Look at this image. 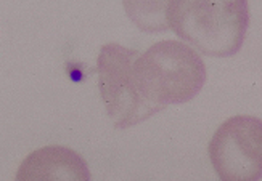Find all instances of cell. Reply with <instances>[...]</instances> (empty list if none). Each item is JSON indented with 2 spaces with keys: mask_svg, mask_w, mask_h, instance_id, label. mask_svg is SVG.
I'll return each mask as SVG.
<instances>
[{
  "mask_svg": "<svg viewBox=\"0 0 262 181\" xmlns=\"http://www.w3.org/2000/svg\"><path fill=\"white\" fill-rule=\"evenodd\" d=\"M16 181H90L85 161L64 146H45L21 162Z\"/></svg>",
  "mask_w": 262,
  "mask_h": 181,
  "instance_id": "obj_5",
  "label": "cell"
},
{
  "mask_svg": "<svg viewBox=\"0 0 262 181\" xmlns=\"http://www.w3.org/2000/svg\"><path fill=\"white\" fill-rule=\"evenodd\" d=\"M246 0H169L167 28L206 55L227 56L242 47Z\"/></svg>",
  "mask_w": 262,
  "mask_h": 181,
  "instance_id": "obj_2",
  "label": "cell"
},
{
  "mask_svg": "<svg viewBox=\"0 0 262 181\" xmlns=\"http://www.w3.org/2000/svg\"><path fill=\"white\" fill-rule=\"evenodd\" d=\"M209 156L222 181H257L262 176V122L248 116L224 122L211 140Z\"/></svg>",
  "mask_w": 262,
  "mask_h": 181,
  "instance_id": "obj_3",
  "label": "cell"
},
{
  "mask_svg": "<svg viewBox=\"0 0 262 181\" xmlns=\"http://www.w3.org/2000/svg\"><path fill=\"white\" fill-rule=\"evenodd\" d=\"M127 15L143 31L167 29L169 0H122Z\"/></svg>",
  "mask_w": 262,
  "mask_h": 181,
  "instance_id": "obj_6",
  "label": "cell"
},
{
  "mask_svg": "<svg viewBox=\"0 0 262 181\" xmlns=\"http://www.w3.org/2000/svg\"><path fill=\"white\" fill-rule=\"evenodd\" d=\"M132 82L143 120L170 103H184L198 93L206 72L200 56L187 45L166 40L132 60Z\"/></svg>",
  "mask_w": 262,
  "mask_h": 181,
  "instance_id": "obj_1",
  "label": "cell"
},
{
  "mask_svg": "<svg viewBox=\"0 0 262 181\" xmlns=\"http://www.w3.org/2000/svg\"><path fill=\"white\" fill-rule=\"evenodd\" d=\"M135 53L118 43H106L98 55V87L108 114L118 128H127L143 120L130 74Z\"/></svg>",
  "mask_w": 262,
  "mask_h": 181,
  "instance_id": "obj_4",
  "label": "cell"
}]
</instances>
